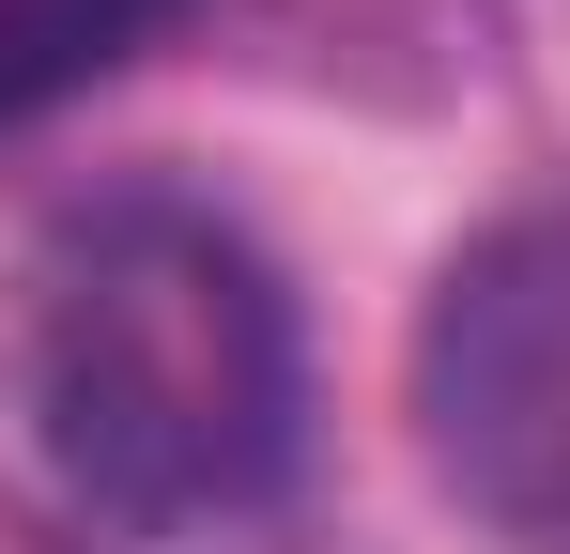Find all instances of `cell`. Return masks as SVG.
<instances>
[{"label": "cell", "instance_id": "obj_1", "mask_svg": "<svg viewBox=\"0 0 570 554\" xmlns=\"http://www.w3.org/2000/svg\"><path fill=\"white\" fill-rule=\"evenodd\" d=\"M0 385H16L47 493L124 540H186V524L263 508L308 432L278 263L170 185H108L31 231Z\"/></svg>", "mask_w": 570, "mask_h": 554}, {"label": "cell", "instance_id": "obj_2", "mask_svg": "<svg viewBox=\"0 0 570 554\" xmlns=\"http://www.w3.org/2000/svg\"><path fill=\"white\" fill-rule=\"evenodd\" d=\"M416 447L509 554H570V200L493 216L416 308Z\"/></svg>", "mask_w": 570, "mask_h": 554}, {"label": "cell", "instance_id": "obj_3", "mask_svg": "<svg viewBox=\"0 0 570 554\" xmlns=\"http://www.w3.org/2000/svg\"><path fill=\"white\" fill-rule=\"evenodd\" d=\"M170 16H186V0H0V123H31V108H62V92L124 78Z\"/></svg>", "mask_w": 570, "mask_h": 554}]
</instances>
